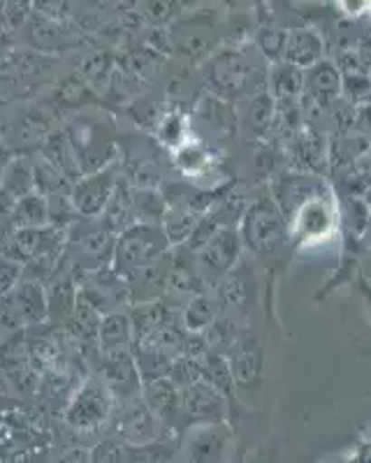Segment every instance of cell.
I'll return each mask as SVG.
<instances>
[{
    "mask_svg": "<svg viewBox=\"0 0 371 463\" xmlns=\"http://www.w3.org/2000/svg\"><path fill=\"white\" fill-rule=\"evenodd\" d=\"M270 72L260 68L258 61L246 56L239 49H223L205 68L207 90L225 102L249 100L251 95L262 93V84Z\"/></svg>",
    "mask_w": 371,
    "mask_h": 463,
    "instance_id": "cell-1",
    "label": "cell"
},
{
    "mask_svg": "<svg viewBox=\"0 0 371 463\" xmlns=\"http://www.w3.org/2000/svg\"><path fill=\"white\" fill-rule=\"evenodd\" d=\"M288 232L297 246H320L334 237L339 227V209L329 188L319 184L309 190L286 213Z\"/></svg>",
    "mask_w": 371,
    "mask_h": 463,
    "instance_id": "cell-2",
    "label": "cell"
},
{
    "mask_svg": "<svg viewBox=\"0 0 371 463\" xmlns=\"http://www.w3.org/2000/svg\"><path fill=\"white\" fill-rule=\"evenodd\" d=\"M167 250H170V241L165 237L163 227L151 225V222H135L117 234L109 267L119 276L128 279L138 274L139 269L160 262Z\"/></svg>",
    "mask_w": 371,
    "mask_h": 463,
    "instance_id": "cell-3",
    "label": "cell"
},
{
    "mask_svg": "<svg viewBox=\"0 0 371 463\" xmlns=\"http://www.w3.org/2000/svg\"><path fill=\"white\" fill-rule=\"evenodd\" d=\"M239 234H242V243L258 258L279 255L290 241L288 221L274 197L253 202L246 209L244 218L239 222Z\"/></svg>",
    "mask_w": 371,
    "mask_h": 463,
    "instance_id": "cell-4",
    "label": "cell"
},
{
    "mask_svg": "<svg viewBox=\"0 0 371 463\" xmlns=\"http://www.w3.org/2000/svg\"><path fill=\"white\" fill-rule=\"evenodd\" d=\"M65 135L72 144L81 174L109 167L111 160H114L117 144H114L111 126L107 121H100L96 116H81V118L72 121Z\"/></svg>",
    "mask_w": 371,
    "mask_h": 463,
    "instance_id": "cell-5",
    "label": "cell"
},
{
    "mask_svg": "<svg viewBox=\"0 0 371 463\" xmlns=\"http://www.w3.org/2000/svg\"><path fill=\"white\" fill-rule=\"evenodd\" d=\"M223 357L228 362L230 375L237 387L255 390L262 383V343L251 329L239 332L225 347Z\"/></svg>",
    "mask_w": 371,
    "mask_h": 463,
    "instance_id": "cell-6",
    "label": "cell"
},
{
    "mask_svg": "<svg viewBox=\"0 0 371 463\" xmlns=\"http://www.w3.org/2000/svg\"><path fill=\"white\" fill-rule=\"evenodd\" d=\"M117 185H119L117 172H114L111 165L105 169H98V172L84 174L80 181H74L70 200H72L77 216L89 218V221L100 218L102 211H105L107 204H109Z\"/></svg>",
    "mask_w": 371,
    "mask_h": 463,
    "instance_id": "cell-7",
    "label": "cell"
},
{
    "mask_svg": "<svg viewBox=\"0 0 371 463\" xmlns=\"http://www.w3.org/2000/svg\"><path fill=\"white\" fill-rule=\"evenodd\" d=\"M181 405H184V412H188L193 420L207 421V424H218L225 415L223 390H218L209 380H197V383L184 387Z\"/></svg>",
    "mask_w": 371,
    "mask_h": 463,
    "instance_id": "cell-8",
    "label": "cell"
},
{
    "mask_svg": "<svg viewBox=\"0 0 371 463\" xmlns=\"http://www.w3.org/2000/svg\"><path fill=\"white\" fill-rule=\"evenodd\" d=\"M242 246L244 243L237 227H221L200 250V262L223 279L242 260Z\"/></svg>",
    "mask_w": 371,
    "mask_h": 463,
    "instance_id": "cell-9",
    "label": "cell"
},
{
    "mask_svg": "<svg viewBox=\"0 0 371 463\" xmlns=\"http://www.w3.org/2000/svg\"><path fill=\"white\" fill-rule=\"evenodd\" d=\"M341 98V70L337 63L319 61L304 70V95L302 100L313 102L316 107H332Z\"/></svg>",
    "mask_w": 371,
    "mask_h": 463,
    "instance_id": "cell-10",
    "label": "cell"
},
{
    "mask_svg": "<svg viewBox=\"0 0 371 463\" xmlns=\"http://www.w3.org/2000/svg\"><path fill=\"white\" fill-rule=\"evenodd\" d=\"M107 411H109V394H107L105 387L98 383H86L74 394L68 420L77 427H90V424L105 420Z\"/></svg>",
    "mask_w": 371,
    "mask_h": 463,
    "instance_id": "cell-11",
    "label": "cell"
},
{
    "mask_svg": "<svg viewBox=\"0 0 371 463\" xmlns=\"http://www.w3.org/2000/svg\"><path fill=\"white\" fill-rule=\"evenodd\" d=\"M133 343V325H130L128 313L111 311L107 316H102L100 329H98V347H100L102 357H107V354L130 353Z\"/></svg>",
    "mask_w": 371,
    "mask_h": 463,
    "instance_id": "cell-12",
    "label": "cell"
},
{
    "mask_svg": "<svg viewBox=\"0 0 371 463\" xmlns=\"http://www.w3.org/2000/svg\"><path fill=\"white\" fill-rule=\"evenodd\" d=\"M270 93L276 100V107H295L302 100L304 95V70L295 68V65L279 61L271 68L270 77Z\"/></svg>",
    "mask_w": 371,
    "mask_h": 463,
    "instance_id": "cell-13",
    "label": "cell"
},
{
    "mask_svg": "<svg viewBox=\"0 0 371 463\" xmlns=\"http://www.w3.org/2000/svg\"><path fill=\"white\" fill-rule=\"evenodd\" d=\"M14 308L24 325H43L49 320L47 289L35 279L22 280L14 288Z\"/></svg>",
    "mask_w": 371,
    "mask_h": 463,
    "instance_id": "cell-14",
    "label": "cell"
},
{
    "mask_svg": "<svg viewBox=\"0 0 371 463\" xmlns=\"http://www.w3.org/2000/svg\"><path fill=\"white\" fill-rule=\"evenodd\" d=\"M105 383L114 394H133L139 390V369L135 362L133 350L130 353L107 354L105 366H102Z\"/></svg>",
    "mask_w": 371,
    "mask_h": 463,
    "instance_id": "cell-15",
    "label": "cell"
},
{
    "mask_svg": "<svg viewBox=\"0 0 371 463\" xmlns=\"http://www.w3.org/2000/svg\"><path fill=\"white\" fill-rule=\"evenodd\" d=\"M283 61L300 70H307L323 61V40L319 37V33L311 28H297V31L288 33Z\"/></svg>",
    "mask_w": 371,
    "mask_h": 463,
    "instance_id": "cell-16",
    "label": "cell"
},
{
    "mask_svg": "<svg viewBox=\"0 0 371 463\" xmlns=\"http://www.w3.org/2000/svg\"><path fill=\"white\" fill-rule=\"evenodd\" d=\"M255 295L253 271L244 260H239L237 267H233L221 280V301L230 308H249L251 299Z\"/></svg>",
    "mask_w": 371,
    "mask_h": 463,
    "instance_id": "cell-17",
    "label": "cell"
},
{
    "mask_svg": "<svg viewBox=\"0 0 371 463\" xmlns=\"http://www.w3.org/2000/svg\"><path fill=\"white\" fill-rule=\"evenodd\" d=\"M40 156H43L44 160H49V163L59 169L63 176H68L72 184L84 176L80 169V163H77V156H74L72 144H70L68 135H65V130L49 132L47 139H44L43 146H40Z\"/></svg>",
    "mask_w": 371,
    "mask_h": 463,
    "instance_id": "cell-18",
    "label": "cell"
},
{
    "mask_svg": "<svg viewBox=\"0 0 371 463\" xmlns=\"http://www.w3.org/2000/svg\"><path fill=\"white\" fill-rule=\"evenodd\" d=\"M128 317H130V325H133L135 341L148 336V334L158 332V329H163V326H167L175 322L170 308L156 299L133 304V308H130Z\"/></svg>",
    "mask_w": 371,
    "mask_h": 463,
    "instance_id": "cell-19",
    "label": "cell"
},
{
    "mask_svg": "<svg viewBox=\"0 0 371 463\" xmlns=\"http://www.w3.org/2000/svg\"><path fill=\"white\" fill-rule=\"evenodd\" d=\"M102 227L107 232H111L114 237L121 234L123 230H128L130 225L138 222L135 218V209H133V188H128L126 184H119L117 190H114V195H111L109 204L107 209L102 211Z\"/></svg>",
    "mask_w": 371,
    "mask_h": 463,
    "instance_id": "cell-20",
    "label": "cell"
},
{
    "mask_svg": "<svg viewBox=\"0 0 371 463\" xmlns=\"http://www.w3.org/2000/svg\"><path fill=\"white\" fill-rule=\"evenodd\" d=\"M0 188L14 200H22V197L35 193V165H33V160L26 156L10 158V163L3 169V176H0Z\"/></svg>",
    "mask_w": 371,
    "mask_h": 463,
    "instance_id": "cell-21",
    "label": "cell"
},
{
    "mask_svg": "<svg viewBox=\"0 0 371 463\" xmlns=\"http://www.w3.org/2000/svg\"><path fill=\"white\" fill-rule=\"evenodd\" d=\"M195 118L207 128H214L221 135H233L234 132V116L230 109V102L221 100L214 93H205L195 107Z\"/></svg>",
    "mask_w": 371,
    "mask_h": 463,
    "instance_id": "cell-22",
    "label": "cell"
},
{
    "mask_svg": "<svg viewBox=\"0 0 371 463\" xmlns=\"http://www.w3.org/2000/svg\"><path fill=\"white\" fill-rule=\"evenodd\" d=\"M77 285H74V276H56L53 274V283L47 289V306H49V317L61 322H68L72 316L74 304H77Z\"/></svg>",
    "mask_w": 371,
    "mask_h": 463,
    "instance_id": "cell-23",
    "label": "cell"
},
{
    "mask_svg": "<svg viewBox=\"0 0 371 463\" xmlns=\"http://www.w3.org/2000/svg\"><path fill=\"white\" fill-rule=\"evenodd\" d=\"M228 436L218 424H207L197 431L191 442V463H223Z\"/></svg>",
    "mask_w": 371,
    "mask_h": 463,
    "instance_id": "cell-24",
    "label": "cell"
},
{
    "mask_svg": "<svg viewBox=\"0 0 371 463\" xmlns=\"http://www.w3.org/2000/svg\"><path fill=\"white\" fill-rule=\"evenodd\" d=\"M172 160L184 176H193V179L200 176L202 172H207L209 165H212L209 148L195 137H188L181 146H176L172 151Z\"/></svg>",
    "mask_w": 371,
    "mask_h": 463,
    "instance_id": "cell-25",
    "label": "cell"
},
{
    "mask_svg": "<svg viewBox=\"0 0 371 463\" xmlns=\"http://www.w3.org/2000/svg\"><path fill=\"white\" fill-rule=\"evenodd\" d=\"M172 44L179 49L181 53H186L188 58H202L205 53L212 49L214 37L212 28L205 26V24H188V26L181 31V28H175L172 33Z\"/></svg>",
    "mask_w": 371,
    "mask_h": 463,
    "instance_id": "cell-26",
    "label": "cell"
},
{
    "mask_svg": "<svg viewBox=\"0 0 371 463\" xmlns=\"http://www.w3.org/2000/svg\"><path fill=\"white\" fill-rule=\"evenodd\" d=\"M100 320L102 313L96 311L84 297L77 292V304H74L72 316L68 317V329L72 336H77L80 341H98V329H100Z\"/></svg>",
    "mask_w": 371,
    "mask_h": 463,
    "instance_id": "cell-27",
    "label": "cell"
},
{
    "mask_svg": "<svg viewBox=\"0 0 371 463\" xmlns=\"http://www.w3.org/2000/svg\"><path fill=\"white\" fill-rule=\"evenodd\" d=\"M12 222L16 227H47L49 225V202L40 193L16 200L14 211H12Z\"/></svg>",
    "mask_w": 371,
    "mask_h": 463,
    "instance_id": "cell-28",
    "label": "cell"
},
{
    "mask_svg": "<svg viewBox=\"0 0 371 463\" xmlns=\"http://www.w3.org/2000/svg\"><path fill=\"white\" fill-rule=\"evenodd\" d=\"M276 121V100L271 98V93L262 90V93L251 95L246 100V128L255 135H262V132L270 130Z\"/></svg>",
    "mask_w": 371,
    "mask_h": 463,
    "instance_id": "cell-29",
    "label": "cell"
},
{
    "mask_svg": "<svg viewBox=\"0 0 371 463\" xmlns=\"http://www.w3.org/2000/svg\"><path fill=\"white\" fill-rule=\"evenodd\" d=\"M35 165V193L44 197H56V195H70L72 193V181L68 176L53 167L49 160H44L43 156L33 160Z\"/></svg>",
    "mask_w": 371,
    "mask_h": 463,
    "instance_id": "cell-30",
    "label": "cell"
},
{
    "mask_svg": "<svg viewBox=\"0 0 371 463\" xmlns=\"http://www.w3.org/2000/svg\"><path fill=\"white\" fill-rule=\"evenodd\" d=\"M133 209L138 222L160 225L167 213V197H163L156 188H133Z\"/></svg>",
    "mask_w": 371,
    "mask_h": 463,
    "instance_id": "cell-31",
    "label": "cell"
},
{
    "mask_svg": "<svg viewBox=\"0 0 371 463\" xmlns=\"http://www.w3.org/2000/svg\"><path fill=\"white\" fill-rule=\"evenodd\" d=\"M197 221H200V213H195V211L170 209V206H167V213H165L160 227H163L165 237H167L170 246H181V243H186L191 239Z\"/></svg>",
    "mask_w": 371,
    "mask_h": 463,
    "instance_id": "cell-32",
    "label": "cell"
},
{
    "mask_svg": "<svg viewBox=\"0 0 371 463\" xmlns=\"http://www.w3.org/2000/svg\"><path fill=\"white\" fill-rule=\"evenodd\" d=\"M216 308H214L212 301L205 295H195L188 306L184 308V316H181V326H184L188 334H202L216 320Z\"/></svg>",
    "mask_w": 371,
    "mask_h": 463,
    "instance_id": "cell-33",
    "label": "cell"
},
{
    "mask_svg": "<svg viewBox=\"0 0 371 463\" xmlns=\"http://www.w3.org/2000/svg\"><path fill=\"white\" fill-rule=\"evenodd\" d=\"M156 137H158L160 144L175 151L176 146H181L188 139V118L181 111H167L158 118Z\"/></svg>",
    "mask_w": 371,
    "mask_h": 463,
    "instance_id": "cell-34",
    "label": "cell"
},
{
    "mask_svg": "<svg viewBox=\"0 0 371 463\" xmlns=\"http://www.w3.org/2000/svg\"><path fill=\"white\" fill-rule=\"evenodd\" d=\"M295 153L300 156L304 167H311L316 169L319 167L320 160H325V146L320 142L319 132L313 130H304L295 142Z\"/></svg>",
    "mask_w": 371,
    "mask_h": 463,
    "instance_id": "cell-35",
    "label": "cell"
},
{
    "mask_svg": "<svg viewBox=\"0 0 371 463\" xmlns=\"http://www.w3.org/2000/svg\"><path fill=\"white\" fill-rule=\"evenodd\" d=\"M286 40L288 33L279 31V28H265V31H260L258 35V44H260V53L274 63L283 61V52H286Z\"/></svg>",
    "mask_w": 371,
    "mask_h": 463,
    "instance_id": "cell-36",
    "label": "cell"
},
{
    "mask_svg": "<svg viewBox=\"0 0 371 463\" xmlns=\"http://www.w3.org/2000/svg\"><path fill=\"white\" fill-rule=\"evenodd\" d=\"M24 276V264L16 260L0 255V297L14 292V288L22 283Z\"/></svg>",
    "mask_w": 371,
    "mask_h": 463,
    "instance_id": "cell-37",
    "label": "cell"
},
{
    "mask_svg": "<svg viewBox=\"0 0 371 463\" xmlns=\"http://www.w3.org/2000/svg\"><path fill=\"white\" fill-rule=\"evenodd\" d=\"M176 7H179L176 0H156L154 5H151V10H148V14H151V19H154L156 24H165L170 22L172 16L176 14Z\"/></svg>",
    "mask_w": 371,
    "mask_h": 463,
    "instance_id": "cell-38",
    "label": "cell"
},
{
    "mask_svg": "<svg viewBox=\"0 0 371 463\" xmlns=\"http://www.w3.org/2000/svg\"><path fill=\"white\" fill-rule=\"evenodd\" d=\"M353 128L360 132L362 137L371 142V102H365L356 109V116H353Z\"/></svg>",
    "mask_w": 371,
    "mask_h": 463,
    "instance_id": "cell-39",
    "label": "cell"
},
{
    "mask_svg": "<svg viewBox=\"0 0 371 463\" xmlns=\"http://www.w3.org/2000/svg\"><path fill=\"white\" fill-rule=\"evenodd\" d=\"M353 52H356V56H357V61H360L362 68H365L366 72H371V28L357 37V43H356V47H353Z\"/></svg>",
    "mask_w": 371,
    "mask_h": 463,
    "instance_id": "cell-40",
    "label": "cell"
},
{
    "mask_svg": "<svg viewBox=\"0 0 371 463\" xmlns=\"http://www.w3.org/2000/svg\"><path fill=\"white\" fill-rule=\"evenodd\" d=\"M28 14V0H7L5 3V16L12 26L22 24Z\"/></svg>",
    "mask_w": 371,
    "mask_h": 463,
    "instance_id": "cell-41",
    "label": "cell"
},
{
    "mask_svg": "<svg viewBox=\"0 0 371 463\" xmlns=\"http://www.w3.org/2000/svg\"><path fill=\"white\" fill-rule=\"evenodd\" d=\"M14 232H16V225L12 222V218H0V255L10 253Z\"/></svg>",
    "mask_w": 371,
    "mask_h": 463,
    "instance_id": "cell-42",
    "label": "cell"
},
{
    "mask_svg": "<svg viewBox=\"0 0 371 463\" xmlns=\"http://www.w3.org/2000/svg\"><path fill=\"white\" fill-rule=\"evenodd\" d=\"M337 5H339V10L344 12L348 19H357V16L366 14L369 0H337Z\"/></svg>",
    "mask_w": 371,
    "mask_h": 463,
    "instance_id": "cell-43",
    "label": "cell"
},
{
    "mask_svg": "<svg viewBox=\"0 0 371 463\" xmlns=\"http://www.w3.org/2000/svg\"><path fill=\"white\" fill-rule=\"evenodd\" d=\"M360 295H362V299H365V306L369 308V313H371V280H366V279L360 280Z\"/></svg>",
    "mask_w": 371,
    "mask_h": 463,
    "instance_id": "cell-44",
    "label": "cell"
},
{
    "mask_svg": "<svg viewBox=\"0 0 371 463\" xmlns=\"http://www.w3.org/2000/svg\"><path fill=\"white\" fill-rule=\"evenodd\" d=\"M7 163H10V151L0 144V176H3V169H5Z\"/></svg>",
    "mask_w": 371,
    "mask_h": 463,
    "instance_id": "cell-45",
    "label": "cell"
},
{
    "mask_svg": "<svg viewBox=\"0 0 371 463\" xmlns=\"http://www.w3.org/2000/svg\"><path fill=\"white\" fill-rule=\"evenodd\" d=\"M179 7H193V5H200V3H207V0H176Z\"/></svg>",
    "mask_w": 371,
    "mask_h": 463,
    "instance_id": "cell-46",
    "label": "cell"
},
{
    "mask_svg": "<svg viewBox=\"0 0 371 463\" xmlns=\"http://www.w3.org/2000/svg\"><path fill=\"white\" fill-rule=\"evenodd\" d=\"M366 243H369V250H371V222L369 227H366Z\"/></svg>",
    "mask_w": 371,
    "mask_h": 463,
    "instance_id": "cell-47",
    "label": "cell"
},
{
    "mask_svg": "<svg viewBox=\"0 0 371 463\" xmlns=\"http://www.w3.org/2000/svg\"><path fill=\"white\" fill-rule=\"evenodd\" d=\"M366 14H369V19H371V0H369V5H366Z\"/></svg>",
    "mask_w": 371,
    "mask_h": 463,
    "instance_id": "cell-48",
    "label": "cell"
}]
</instances>
